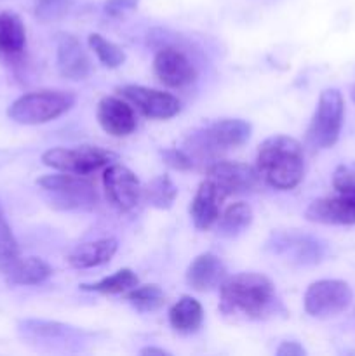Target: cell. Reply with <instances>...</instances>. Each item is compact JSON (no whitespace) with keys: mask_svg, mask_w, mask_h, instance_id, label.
I'll return each instance as SVG.
<instances>
[{"mask_svg":"<svg viewBox=\"0 0 355 356\" xmlns=\"http://www.w3.org/2000/svg\"><path fill=\"white\" fill-rule=\"evenodd\" d=\"M333 186L336 191L355 193V162L341 163L333 174Z\"/></svg>","mask_w":355,"mask_h":356,"instance_id":"cell-31","label":"cell"},{"mask_svg":"<svg viewBox=\"0 0 355 356\" xmlns=\"http://www.w3.org/2000/svg\"><path fill=\"white\" fill-rule=\"evenodd\" d=\"M164 160L167 165H171L176 170H190L194 169V160L187 155L184 149H166L162 152Z\"/></svg>","mask_w":355,"mask_h":356,"instance_id":"cell-33","label":"cell"},{"mask_svg":"<svg viewBox=\"0 0 355 356\" xmlns=\"http://www.w3.org/2000/svg\"><path fill=\"white\" fill-rule=\"evenodd\" d=\"M352 97H354V101H355V86H354V89H352Z\"/></svg>","mask_w":355,"mask_h":356,"instance_id":"cell-36","label":"cell"},{"mask_svg":"<svg viewBox=\"0 0 355 356\" xmlns=\"http://www.w3.org/2000/svg\"><path fill=\"white\" fill-rule=\"evenodd\" d=\"M253 222V209L246 202L228 205L218 219V235L223 238H235L246 232Z\"/></svg>","mask_w":355,"mask_h":356,"instance_id":"cell-23","label":"cell"},{"mask_svg":"<svg viewBox=\"0 0 355 356\" xmlns=\"http://www.w3.org/2000/svg\"><path fill=\"white\" fill-rule=\"evenodd\" d=\"M125 299H127L138 312L148 313L162 308L164 302H166V294H164V291L159 285L148 284L141 285V287L131 289V291L127 292V296H125Z\"/></svg>","mask_w":355,"mask_h":356,"instance_id":"cell-28","label":"cell"},{"mask_svg":"<svg viewBox=\"0 0 355 356\" xmlns=\"http://www.w3.org/2000/svg\"><path fill=\"white\" fill-rule=\"evenodd\" d=\"M75 6V0H38L35 6V17L42 23L63 19Z\"/></svg>","mask_w":355,"mask_h":356,"instance_id":"cell-30","label":"cell"},{"mask_svg":"<svg viewBox=\"0 0 355 356\" xmlns=\"http://www.w3.org/2000/svg\"><path fill=\"white\" fill-rule=\"evenodd\" d=\"M354 301L350 285L343 280L313 282L305 292V312L313 318H333L340 315Z\"/></svg>","mask_w":355,"mask_h":356,"instance_id":"cell-8","label":"cell"},{"mask_svg":"<svg viewBox=\"0 0 355 356\" xmlns=\"http://www.w3.org/2000/svg\"><path fill=\"white\" fill-rule=\"evenodd\" d=\"M223 202V197L219 191L216 190L214 184L205 177L198 186L197 193H195L194 200L190 204V218L194 221V226L197 229L211 228L214 222L219 219V204Z\"/></svg>","mask_w":355,"mask_h":356,"instance_id":"cell-18","label":"cell"},{"mask_svg":"<svg viewBox=\"0 0 355 356\" xmlns=\"http://www.w3.org/2000/svg\"><path fill=\"white\" fill-rule=\"evenodd\" d=\"M139 278L136 273L129 268H122L117 273L110 275V277L101 278L100 282L94 284H82L80 289L86 292H97V294H124L129 292L131 289L138 287Z\"/></svg>","mask_w":355,"mask_h":356,"instance_id":"cell-25","label":"cell"},{"mask_svg":"<svg viewBox=\"0 0 355 356\" xmlns=\"http://www.w3.org/2000/svg\"><path fill=\"white\" fill-rule=\"evenodd\" d=\"M205 174H207L205 177L219 191L223 200L230 195L247 193V191L256 190L261 179L256 167L240 162H225V160L209 163Z\"/></svg>","mask_w":355,"mask_h":356,"instance_id":"cell-10","label":"cell"},{"mask_svg":"<svg viewBox=\"0 0 355 356\" xmlns=\"http://www.w3.org/2000/svg\"><path fill=\"white\" fill-rule=\"evenodd\" d=\"M260 177L275 190L287 191L305 176V152L301 143L289 136H271L260 145L256 156Z\"/></svg>","mask_w":355,"mask_h":356,"instance_id":"cell-2","label":"cell"},{"mask_svg":"<svg viewBox=\"0 0 355 356\" xmlns=\"http://www.w3.org/2000/svg\"><path fill=\"white\" fill-rule=\"evenodd\" d=\"M19 259V247H17L13 229H10L9 222L6 219V212H3L2 204H0V273L6 277Z\"/></svg>","mask_w":355,"mask_h":356,"instance_id":"cell-27","label":"cell"},{"mask_svg":"<svg viewBox=\"0 0 355 356\" xmlns=\"http://www.w3.org/2000/svg\"><path fill=\"white\" fill-rule=\"evenodd\" d=\"M345 118V99L338 89L320 92L317 110L306 131V141L312 148L326 149L340 139Z\"/></svg>","mask_w":355,"mask_h":356,"instance_id":"cell-6","label":"cell"},{"mask_svg":"<svg viewBox=\"0 0 355 356\" xmlns=\"http://www.w3.org/2000/svg\"><path fill=\"white\" fill-rule=\"evenodd\" d=\"M278 299L274 282L261 273H237L219 285V312L260 320L271 315Z\"/></svg>","mask_w":355,"mask_h":356,"instance_id":"cell-1","label":"cell"},{"mask_svg":"<svg viewBox=\"0 0 355 356\" xmlns=\"http://www.w3.org/2000/svg\"><path fill=\"white\" fill-rule=\"evenodd\" d=\"M89 47H90V51L97 56V59L101 61V65H104L106 68H118L120 65H124L125 52L122 51V47H118L117 44L106 40L103 35L90 33L89 35Z\"/></svg>","mask_w":355,"mask_h":356,"instance_id":"cell-29","label":"cell"},{"mask_svg":"<svg viewBox=\"0 0 355 356\" xmlns=\"http://www.w3.org/2000/svg\"><path fill=\"white\" fill-rule=\"evenodd\" d=\"M120 94L127 101H131L145 117L155 120H167L176 117L181 111V101L176 96L164 90L150 89L143 86H124L120 87Z\"/></svg>","mask_w":355,"mask_h":356,"instance_id":"cell-12","label":"cell"},{"mask_svg":"<svg viewBox=\"0 0 355 356\" xmlns=\"http://www.w3.org/2000/svg\"><path fill=\"white\" fill-rule=\"evenodd\" d=\"M103 186L106 198L117 211L129 212L139 204L143 188L131 169L122 163H110L103 174Z\"/></svg>","mask_w":355,"mask_h":356,"instance_id":"cell-11","label":"cell"},{"mask_svg":"<svg viewBox=\"0 0 355 356\" xmlns=\"http://www.w3.org/2000/svg\"><path fill=\"white\" fill-rule=\"evenodd\" d=\"M115 155L100 146H77V148H51L42 155V162L59 172L89 176L104 165H110Z\"/></svg>","mask_w":355,"mask_h":356,"instance_id":"cell-7","label":"cell"},{"mask_svg":"<svg viewBox=\"0 0 355 356\" xmlns=\"http://www.w3.org/2000/svg\"><path fill=\"white\" fill-rule=\"evenodd\" d=\"M251 131H253L251 124L242 118H221L209 127L191 134L184 143V149H190L191 155L188 156L191 160L194 155L198 159L204 156L207 159L221 149L242 146L251 138Z\"/></svg>","mask_w":355,"mask_h":356,"instance_id":"cell-5","label":"cell"},{"mask_svg":"<svg viewBox=\"0 0 355 356\" xmlns=\"http://www.w3.org/2000/svg\"><path fill=\"white\" fill-rule=\"evenodd\" d=\"M26 47V30L17 14L0 10V56L14 59Z\"/></svg>","mask_w":355,"mask_h":356,"instance_id":"cell-20","label":"cell"},{"mask_svg":"<svg viewBox=\"0 0 355 356\" xmlns=\"http://www.w3.org/2000/svg\"><path fill=\"white\" fill-rule=\"evenodd\" d=\"M305 218L319 225H355V193L338 191L336 197L319 198L308 205Z\"/></svg>","mask_w":355,"mask_h":356,"instance_id":"cell-14","label":"cell"},{"mask_svg":"<svg viewBox=\"0 0 355 356\" xmlns=\"http://www.w3.org/2000/svg\"><path fill=\"white\" fill-rule=\"evenodd\" d=\"M204 322V308L191 296H183L178 299L169 309V323L176 332L194 334L200 329Z\"/></svg>","mask_w":355,"mask_h":356,"instance_id":"cell-21","label":"cell"},{"mask_svg":"<svg viewBox=\"0 0 355 356\" xmlns=\"http://www.w3.org/2000/svg\"><path fill=\"white\" fill-rule=\"evenodd\" d=\"M143 197L152 207L166 211V209L173 207L178 197V188L174 186L167 174H162V176H157L155 179L146 184V188L143 190Z\"/></svg>","mask_w":355,"mask_h":356,"instance_id":"cell-26","label":"cell"},{"mask_svg":"<svg viewBox=\"0 0 355 356\" xmlns=\"http://www.w3.org/2000/svg\"><path fill=\"white\" fill-rule=\"evenodd\" d=\"M56 59L58 70L65 79L84 80L90 73V59L84 51L79 38L70 33H58L56 37Z\"/></svg>","mask_w":355,"mask_h":356,"instance_id":"cell-15","label":"cell"},{"mask_svg":"<svg viewBox=\"0 0 355 356\" xmlns=\"http://www.w3.org/2000/svg\"><path fill=\"white\" fill-rule=\"evenodd\" d=\"M19 332L30 339L38 341H72L77 330L58 322H44V320H23L19 323Z\"/></svg>","mask_w":355,"mask_h":356,"instance_id":"cell-24","label":"cell"},{"mask_svg":"<svg viewBox=\"0 0 355 356\" xmlns=\"http://www.w3.org/2000/svg\"><path fill=\"white\" fill-rule=\"evenodd\" d=\"M52 275V268L40 257H21L6 275L13 285H38Z\"/></svg>","mask_w":355,"mask_h":356,"instance_id":"cell-22","label":"cell"},{"mask_svg":"<svg viewBox=\"0 0 355 356\" xmlns=\"http://www.w3.org/2000/svg\"><path fill=\"white\" fill-rule=\"evenodd\" d=\"M153 72L164 86L173 89L190 86L197 79L195 66L191 65L187 54L176 47H164L157 52L153 59Z\"/></svg>","mask_w":355,"mask_h":356,"instance_id":"cell-13","label":"cell"},{"mask_svg":"<svg viewBox=\"0 0 355 356\" xmlns=\"http://www.w3.org/2000/svg\"><path fill=\"white\" fill-rule=\"evenodd\" d=\"M54 209L61 211H90L96 207L97 193L94 184L84 176L63 172L47 174L37 179Z\"/></svg>","mask_w":355,"mask_h":356,"instance_id":"cell-4","label":"cell"},{"mask_svg":"<svg viewBox=\"0 0 355 356\" xmlns=\"http://www.w3.org/2000/svg\"><path fill=\"white\" fill-rule=\"evenodd\" d=\"M277 355L278 356H305L306 351L305 348H303L299 343H296V341H284V343L277 348Z\"/></svg>","mask_w":355,"mask_h":356,"instance_id":"cell-34","label":"cell"},{"mask_svg":"<svg viewBox=\"0 0 355 356\" xmlns=\"http://www.w3.org/2000/svg\"><path fill=\"white\" fill-rule=\"evenodd\" d=\"M139 0H106L103 6V13L111 19L127 16L129 13L138 9Z\"/></svg>","mask_w":355,"mask_h":356,"instance_id":"cell-32","label":"cell"},{"mask_svg":"<svg viewBox=\"0 0 355 356\" xmlns=\"http://www.w3.org/2000/svg\"><path fill=\"white\" fill-rule=\"evenodd\" d=\"M141 355H159V356H164V355H171L169 351L164 350V348H155V346H148V348H143L141 351H139Z\"/></svg>","mask_w":355,"mask_h":356,"instance_id":"cell-35","label":"cell"},{"mask_svg":"<svg viewBox=\"0 0 355 356\" xmlns=\"http://www.w3.org/2000/svg\"><path fill=\"white\" fill-rule=\"evenodd\" d=\"M96 117L103 131L113 138H125L136 129L134 110L118 97H103L97 104Z\"/></svg>","mask_w":355,"mask_h":356,"instance_id":"cell-16","label":"cell"},{"mask_svg":"<svg viewBox=\"0 0 355 356\" xmlns=\"http://www.w3.org/2000/svg\"><path fill=\"white\" fill-rule=\"evenodd\" d=\"M228 277L223 261L216 254L204 252L195 257L187 270V284L197 292H207L219 287Z\"/></svg>","mask_w":355,"mask_h":356,"instance_id":"cell-17","label":"cell"},{"mask_svg":"<svg viewBox=\"0 0 355 356\" xmlns=\"http://www.w3.org/2000/svg\"><path fill=\"white\" fill-rule=\"evenodd\" d=\"M75 101V94L68 90H33V92L23 94L10 104L7 117L23 125L47 124L72 110Z\"/></svg>","mask_w":355,"mask_h":356,"instance_id":"cell-3","label":"cell"},{"mask_svg":"<svg viewBox=\"0 0 355 356\" xmlns=\"http://www.w3.org/2000/svg\"><path fill=\"white\" fill-rule=\"evenodd\" d=\"M118 243L115 238H101L75 247L68 256V264L75 270H89L101 266L115 256Z\"/></svg>","mask_w":355,"mask_h":356,"instance_id":"cell-19","label":"cell"},{"mask_svg":"<svg viewBox=\"0 0 355 356\" xmlns=\"http://www.w3.org/2000/svg\"><path fill=\"white\" fill-rule=\"evenodd\" d=\"M268 249L296 264H317L326 256V243L322 240L299 232L274 233Z\"/></svg>","mask_w":355,"mask_h":356,"instance_id":"cell-9","label":"cell"}]
</instances>
